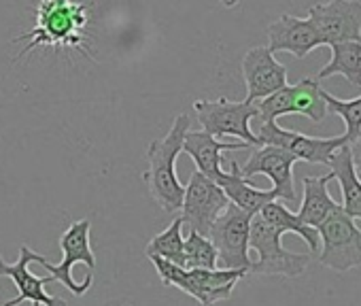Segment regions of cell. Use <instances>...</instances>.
Returning a JSON list of instances; mask_svg holds the SVG:
<instances>
[{
  "label": "cell",
  "instance_id": "11",
  "mask_svg": "<svg viewBox=\"0 0 361 306\" xmlns=\"http://www.w3.org/2000/svg\"><path fill=\"white\" fill-rule=\"evenodd\" d=\"M259 145H274L283 147L289 153H293L295 160L310 162V164H329L331 153L346 142L344 136H334V138H317V136H306L287 128H281L276 121H264L257 134Z\"/></svg>",
  "mask_w": 361,
  "mask_h": 306
},
{
  "label": "cell",
  "instance_id": "19",
  "mask_svg": "<svg viewBox=\"0 0 361 306\" xmlns=\"http://www.w3.org/2000/svg\"><path fill=\"white\" fill-rule=\"evenodd\" d=\"M334 179L331 171L327 175H319V177H304L302 185H304V198H302V207L298 217L310 226L317 228L331 211H336L340 204L329 196V181Z\"/></svg>",
  "mask_w": 361,
  "mask_h": 306
},
{
  "label": "cell",
  "instance_id": "13",
  "mask_svg": "<svg viewBox=\"0 0 361 306\" xmlns=\"http://www.w3.org/2000/svg\"><path fill=\"white\" fill-rule=\"evenodd\" d=\"M37 257V251H32L28 245L20 247V257L16 264H7L0 255V276H9L13 279L16 287H18V295L13 300H9L5 306H18L22 302H32L35 306H68L62 298L49 295L45 291V285L51 283L54 279L47 276H37L28 270V264H32Z\"/></svg>",
  "mask_w": 361,
  "mask_h": 306
},
{
  "label": "cell",
  "instance_id": "1",
  "mask_svg": "<svg viewBox=\"0 0 361 306\" xmlns=\"http://www.w3.org/2000/svg\"><path fill=\"white\" fill-rule=\"evenodd\" d=\"M190 130V115L180 113L172 119L168 134L164 138L151 140L147 147L149 169L142 173V181L149 188L153 202L166 213H176L180 211V204H183L185 185L176 177V158L183 151V140Z\"/></svg>",
  "mask_w": 361,
  "mask_h": 306
},
{
  "label": "cell",
  "instance_id": "4",
  "mask_svg": "<svg viewBox=\"0 0 361 306\" xmlns=\"http://www.w3.org/2000/svg\"><path fill=\"white\" fill-rule=\"evenodd\" d=\"M321 238L319 262L336 272H346L361 266V230L355 219L338 207L319 226Z\"/></svg>",
  "mask_w": 361,
  "mask_h": 306
},
{
  "label": "cell",
  "instance_id": "17",
  "mask_svg": "<svg viewBox=\"0 0 361 306\" xmlns=\"http://www.w3.org/2000/svg\"><path fill=\"white\" fill-rule=\"evenodd\" d=\"M215 183L226 192V196L232 204H236L238 209H243L251 215L259 213L268 202L279 200L274 190H259V188L251 185L249 179H245L240 175L238 162H230V171L221 173Z\"/></svg>",
  "mask_w": 361,
  "mask_h": 306
},
{
  "label": "cell",
  "instance_id": "3",
  "mask_svg": "<svg viewBox=\"0 0 361 306\" xmlns=\"http://www.w3.org/2000/svg\"><path fill=\"white\" fill-rule=\"evenodd\" d=\"M164 285L176 287L183 293L198 300L202 306H215L221 300H228L240 279L249 270L243 268H183L161 257H149Z\"/></svg>",
  "mask_w": 361,
  "mask_h": 306
},
{
  "label": "cell",
  "instance_id": "20",
  "mask_svg": "<svg viewBox=\"0 0 361 306\" xmlns=\"http://www.w3.org/2000/svg\"><path fill=\"white\" fill-rule=\"evenodd\" d=\"M259 215H262L264 221L270 224L276 232H281V234H298V236L308 245L310 255H317V251L321 249V238H319L317 228L306 226V224L298 217V213H291L285 204L272 200V202H268V204L259 211Z\"/></svg>",
  "mask_w": 361,
  "mask_h": 306
},
{
  "label": "cell",
  "instance_id": "10",
  "mask_svg": "<svg viewBox=\"0 0 361 306\" xmlns=\"http://www.w3.org/2000/svg\"><path fill=\"white\" fill-rule=\"evenodd\" d=\"M308 20L317 28L323 45L361 41V3L359 0H329L312 5Z\"/></svg>",
  "mask_w": 361,
  "mask_h": 306
},
{
  "label": "cell",
  "instance_id": "12",
  "mask_svg": "<svg viewBox=\"0 0 361 306\" xmlns=\"http://www.w3.org/2000/svg\"><path fill=\"white\" fill-rule=\"evenodd\" d=\"M295 156L289 153L283 147H274V145H259L253 149L251 158L247 160V164L240 169V175L245 179H253L257 175H266L272 181V190L276 192V196L285 202H295L298 194H295V185H293V164H295Z\"/></svg>",
  "mask_w": 361,
  "mask_h": 306
},
{
  "label": "cell",
  "instance_id": "26",
  "mask_svg": "<svg viewBox=\"0 0 361 306\" xmlns=\"http://www.w3.org/2000/svg\"><path fill=\"white\" fill-rule=\"evenodd\" d=\"M219 3H221L224 7H228V9H234L236 5H240V0H219Z\"/></svg>",
  "mask_w": 361,
  "mask_h": 306
},
{
  "label": "cell",
  "instance_id": "23",
  "mask_svg": "<svg viewBox=\"0 0 361 306\" xmlns=\"http://www.w3.org/2000/svg\"><path fill=\"white\" fill-rule=\"evenodd\" d=\"M183 253H185V268H207L213 270L217 268V249L213 240L200 232H188L185 243H183Z\"/></svg>",
  "mask_w": 361,
  "mask_h": 306
},
{
  "label": "cell",
  "instance_id": "6",
  "mask_svg": "<svg viewBox=\"0 0 361 306\" xmlns=\"http://www.w3.org/2000/svg\"><path fill=\"white\" fill-rule=\"evenodd\" d=\"M323 87L314 79H302L295 85H285L274 94L257 100V117L262 121H276L283 115H304L319 123L327 115Z\"/></svg>",
  "mask_w": 361,
  "mask_h": 306
},
{
  "label": "cell",
  "instance_id": "16",
  "mask_svg": "<svg viewBox=\"0 0 361 306\" xmlns=\"http://www.w3.org/2000/svg\"><path fill=\"white\" fill-rule=\"evenodd\" d=\"M251 145L247 142H224L217 140L213 134L198 130V132H188L185 140H183V151L196 162L198 173H202L204 177H209L211 181H217L221 171V160H224V151H240V149H249Z\"/></svg>",
  "mask_w": 361,
  "mask_h": 306
},
{
  "label": "cell",
  "instance_id": "18",
  "mask_svg": "<svg viewBox=\"0 0 361 306\" xmlns=\"http://www.w3.org/2000/svg\"><path fill=\"white\" fill-rule=\"evenodd\" d=\"M327 166L331 169L334 179H338V183H340V190H342V204L340 207H342V211L346 215H350L353 219H361V179L353 166L350 149L346 142L331 153Z\"/></svg>",
  "mask_w": 361,
  "mask_h": 306
},
{
  "label": "cell",
  "instance_id": "5",
  "mask_svg": "<svg viewBox=\"0 0 361 306\" xmlns=\"http://www.w3.org/2000/svg\"><path fill=\"white\" fill-rule=\"evenodd\" d=\"M281 236L283 234L276 232L270 224H266L259 213L253 215L251 232H249V249H253L257 253V259L251 262L249 272L300 276L306 270L310 255L287 251L281 243Z\"/></svg>",
  "mask_w": 361,
  "mask_h": 306
},
{
  "label": "cell",
  "instance_id": "9",
  "mask_svg": "<svg viewBox=\"0 0 361 306\" xmlns=\"http://www.w3.org/2000/svg\"><path fill=\"white\" fill-rule=\"evenodd\" d=\"M228 204L230 200L226 192L215 181L194 171L190 183L185 185L183 204H180L183 215H180V219H183V226H188L192 232H200L209 236L211 226L226 211Z\"/></svg>",
  "mask_w": 361,
  "mask_h": 306
},
{
  "label": "cell",
  "instance_id": "15",
  "mask_svg": "<svg viewBox=\"0 0 361 306\" xmlns=\"http://www.w3.org/2000/svg\"><path fill=\"white\" fill-rule=\"evenodd\" d=\"M321 45L323 41L308 18L300 20L285 13L268 26V49L272 54L287 51L293 58L304 60L310 51H314Z\"/></svg>",
  "mask_w": 361,
  "mask_h": 306
},
{
  "label": "cell",
  "instance_id": "25",
  "mask_svg": "<svg viewBox=\"0 0 361 306\" xmlns=\"http://www.w3.org/2000/svg\"><path fill=\"white\" fill-rule=\"evenodd\" d=\"M346 145H348V149H350L353 166H355V171H357V175H359V179H361V136L355 138L353 142H346Z\"/></svg>",
  "mask_w": 361,
  "mask_h": 306
},
{
  "label": "cell",
  "instance_id": "7",
  "mask_svg": "<svg viewBox=\"0 0 361 306\" xmlns=\"http://www.w3.org/2000/svg\"><path fill=\"white\" fill-rule=\"evenodd\" d=\"M194 111L204 132L217 136H236L251 147H259L257 134L251 132V119L257 117V104L243 100H196Z\"/></svg>",
  "mask_w": 361,
  "mask_h": 306
},
{
  "label": "cell",
  "instance_id": "8",
  "mask_svg": "<svg viewBox=\"0 0 361 306\" xmlns=\"http://www.w3.org/2000/svg\"><path fill=\"white\" fill-rule=\"evenodd\" d=\"M251 219H253L251 213L230 202L226 211L211 226L209 238L217 249L219 268H243V270L251 268V257H249Z\"/></svg>",
  "mask_w": 361,
  "mask_h": 306
},
{
  "label": "cell",
  "instance_id": "22",
  "mask_svg": "<svg viewBox=\"0 0 361 306\" xmlns=\"http://www.w3.org/2000/svg\"><path fill=\"white\" fill-rule=\"evenodd\" d=\"M183 243H185V236H183V219L176 217L164 232L155 234L151 238V243L147 245L145 253L147 257H161V259H168L176 266H183L185 268V253H183Z\"/></svg>",
  "mask_w": 361,
  "mask_h": 306
},
{
  "label": "cell",
  "instance_id": "21",
  "mask_svg": "<svg viewBox=\"0 0 361 306\" xmlns=\"http://www.w3.org/2000/svg\"><path fill=\"white\" fill-rule=\"evenodd\" d=\"M342 75L353 87H361V41L331 45V60L319 71V79Z\"/></svg>",
  "mask_w": 361,
  "mask_h": 306
},
{
  "label": "cell",
  "instance_id": "24",
  "mask_svg": "<svg viewBox=\"0 0 361 306\" xmlns=\"http://www.w3.org/2000/svg\"><path fill=\"white\" fill-rule=\"evenodd\" d=\"M323 98H325L327 111L342 117L344 128H346L342 136L346 138V142H353L355 138H359L361 136V96L353 100H340V98H334L329 92H323Z\"/></svg>",
  "mask_w": 361,
  "mask_h": 306
},
{
  "label": "cell",
  "instance_id": "2",
  "mask_svg": "<svg viewBox=\"0 0 361 306\" xmlns=\"http://www.w3.org/2000/svg\"><path fill=\"white\" fill-rule=\"evenodd\" d=\"M90 22L87 5L75 0H41L37 7V24L30 32L13 39L24 43L20 58L28 56L35 47H66L81 49L85 43V26Z\"/></svg>",
  "mask_w": 361,
  "mask_h": 306
},
{
  "label": "cell",
  "instance_id": "14",
  "mask_svg": "<svg viewBox=\"0 0 361 306\" xmlns=\"http://www.w3.org/2000/svg\"><path fill=\"white\" fill-rule=\"evenodd\" d=\"M243 77L249 102H257L287 85V66L268 47H253L243 58Z\"/></svg>",
  "mask_w": 361,
  "mask_h": 306
}]
</instances>
